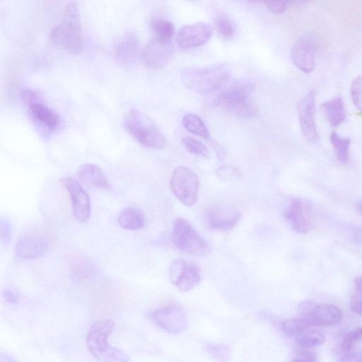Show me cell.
Listing matches in <instances>:
<instances>
[{"mask_svg": "<svg viewBox=\"0 0 362 362\" xmlns=\"http://www.w3.org/2000/svg\"><path fill=\"white\" fill-rule=\"evenodd\" d=\"M254 84L247 79L231 82L216 96V103L226 110L242 119H250L257 113L256 105L251 100Z\"/></svg>", "mask_w": 362, "mask_h": 362, "instance_id": "6da1fadb", "label": "cell"}, {"mask_svg": "<svg viewBox=\"0 0 362 362\" xmlns=\"http://www.w3.org/2000/svg\"><path fill=\"white\" fill-rule=\"evenodd\" d=\"M230 75L229 66L223 63L204 67H187L181 72L183 85L189 90L200 93H210L226 83Z\"/></svg>", "mask_w": 362, "mask_h": 362, "instance_id": "7a4b0ae2", "label": "cell"}, {"mask_svg": "<svg viewBox=\"0 0 362 362\" xmlns=\"http://www.w3.org/2000/svg\"><path fill=\"white\" fill-rule=\"evenodd\" d=\"M115 327L112 320H100L90 327L86 345L90 354L102 362H127L129 355L123 350L110 344L108 339Z\"/></svg>", "mask_w": 362, "mask_h": 362, "instance_id": "3957f363", "label": "cell"}, {"mask_svg": "<svg viewBox=\"0 0 362 362\" xmlns=\"http://www.w3.org/2000/svg\"><path fill=\"white\" fill-rule=\"evenodd\" d=\"M51 40L72 54L79 53L83 46L81 16L76 2L69 3L62 21L50 31Z\"/></svg>", "mask_w": 362, "mask_h": 362, "instance_id": "277c9868", "label": "cell"}, {"mask_svg": "<svg viewBox=\"0 0 362 362\" xmlns=\"http://www.w3.org/2000/svg\"><path fill=\"white\" fill-rule=\"evenodd\" d=\"M123 125L129 134L146 147L159 150L167 144L165 137L153 121L138 110L130 109L125 113Z\"/></svg>", "mask_w": 362, "mask_h": 362, "instance_id": "5b68a950", "label": "cell"}, {"mask_svg": "<svg viewBox=\"0 0 362 362\" xmlns=\"http://www.w3.org/2000/svg\"><path fill=\"white\" fill-rule=\"evenodd\" d=\"M171 240L175 246L183 252L197 257H207L211 247L184 218L177 217L173 224Z\"/></svg>", "mask_w": 362, "mask_h": 362, "instance_id": "8992f818", "label": "cell"}, {"mask_svg": "<svg viewBox=\"0 0 362 362\" xmlns=\"http://www.w3.org/2000/svg\"><path fill=\"white\" fill-rule=\"evenodd\" d=\"M170 187L175 197L183 204L194 205L199 195V179L196 173L185 166H178L173 172Z\"/></svg>", "mask_w": 362, "mask_h": 362, "instance_id": "52a82bcc", "label": "cell"}, {"mask_svg": "<svg viewBox=\"0 0 362 362\" xmlns=\"http://www.w3.org/2000/svg\"><path fill=\"white\" fill-rule=\"evenodd\" d=\"M300 316L304 317L311 327L315 326H332L339 323L342 318L341 310L330 303L314 304L312 301H304L299 305Z\"/></svg>", "mask_w": 362, "mask_h": 362, "instance_id": "ba28073f", "label": "cell"}, {"mask_svg": "<svg viewBox=\"0 0 362 362\" xmlns=\"http://www.w3.org/2000/svg\"><path fill=\"white\" fill-rule=\"evenodd\" d=\"M168 274L172 284L182 292H187L195 288L202 279L198 266L182 258H177L172 261L168 267Z\"/></svg>", "mask_w": 362, "mask_h": 362, "instance_id": "9c48e42d", "label": "cell"}, {"mask_svg": "<svg viewBox=\"0 0 362 362\" xmlns=\"http://www.w3.org/2000/svg\"><path fill=\"white\" fill-rule=\"evenodd\" d=\"M241 214L235 207L225 203L208 206L204 211L206 226L212 230L226 232L238 223Z\"/></svg>", "mask_w": 362, "mask_h": 362, "instance_id": "30bf717a", "label": "cell"}, {"mask_svg": "<svg viewBox=\"0 0 362 362\" xmlns=\"http://www.w3.org/2000/svg\"><path fill=\"white\" fill-rule=\"evenodd\" d=\"M147 317L156 326L171 334L183 332L187 325L184 313L175 305H167L151 310Z\"/></svg>", "mask_w": 362, "mask_h": 362, "instance_id": "8fae6325", "label": "cell"}, {"mask_svg": "<svg viewBox=\"0 0 362 362\" xmlns=\"http://www.w3.org/2000/svg\"><path fill=\"white\" fill-rule=\"evenodd\" d=\"M174 54L171 40L153 37L141 50V59L150 69H158L165 66Z\"/></svg>", "mask_w": 362, "mask_h": 362, "instance_id": "7c38bea8", "label": "cell"}, {"mask_svg": "<svg viewBox=\"0 0 362 362\" xmlns=\"http://www.w3.org/2000/svg\"><path fill=\"white\" fill-rule=\"evenodd\" d=\"M284 217L291 228L299 234H305L313 224V214L310 204L303 199H293L285 213Z\"/></svg>", "mask_w": 362, "mask_h": 362, "instance_id": "4fadbf2b", "label": "cell"}, {"mask_svg": "<svg viewBox=\"0 0 362 362\" xmlns=\"http://www.w3.org/2000/svg\"><path fill=\"white\" fill-rule=\"evenodd\" d=\"M315 99L316 90H310L298 105L300 129L303 136L310 144H316L319 139L315 122Z\"/></svg>", "mask_w": 362, "mask_h": 362, "instance_id": "5bb4252c", "label": "cell"}, {"mask_svg": "<svg viewBox=\"0 0 362 362\" xmlns=\"http://www.w3.org/2000/svg\"><path fill=\"white\" fill-rule=\"evenodd\" d=\"M60 182L69 192L74 218L78 223L86 222L90 214V204L88 194L81 184L72 177H62Z\"/></svg>", "mask_w": 362, "mask_h": 362, "instance_id": "9a60e30c", "label": "cell"}, {"mask_svg": "<svg viewBox=\"0 0 362 362\" xmlns=\"http://www.w3.org/2000/svg\"><path fill=\"white\" fill-rule=\"evenodd\" d=\"M212 33L211 26L205 23L183 25L177 33L176 43L183 50L198 47L209 40Z\"/></svg>", "mask_w": 362, "mask_h": 362, "instance_id": "2e32d148", "label": "cell"}, {"mask_svg": "<svg viewBox=\"0 0 362 362\" xmlns=\"http://www.w3.org/2000/svg\"><path fill=\"white\" fill-rule=\"evenodd\" d=\"M114 54L117 61L124 66L133 64L141 56L139 41L134 32H126L115 42Z\"/></svg>", "mask_w": 362, "mask_h": 362, "instance_id": "e0dca14e", "label": "cell"}, {"mask_svg": "<svg viewBox=\"0 0 362 362\" xmlns=\"http://www.w3.org/2000/svg\"><path fill=\"white\" fill-rule=\"evenodd\" d=\"M33 119L49 132H55L62 127L59 115L46 105L40 98L27 105Z\"/></svg>", "mask_w": 362, "mask_h": 362, "instance_id": "ac0fdd59", "label": "cell"}, {"mask_svg": "<svg viewBox=\"0 0 362 362\" xmlns=\"http://www.w3.org/2000/svg\"><path fill=\"white\" fill-rule=\"evenodd\" d=\"M291 57L295 66L304 73L312 72L315 67L314 46L306 36L299 37L293 45Z\"/></svg>", "mask_w": 362, "mask_h": 362, "instance_id": "d6986e66", "label": "cell"}, {"mask_svg": "<svg viewBox=\"0 0 362 362\" xmlns=\"http://www.w3.org/2000/svg\"><path fill=\"white\" fill-rule=\"evenodd\" d=\"M48 245V241L45 237L33 235H25L17 240L15 252L21 259H36L47 252Z\"/></svg>", "mask_w": 362, "mask_h": 362, "instance_id": "ffe728a7", "label": "cell"}, {"mask_svg": "<svg viewBox=\"0 0 362 362\" xmlns=\"http://www.w3.org/2000/svg\"><path fill=\"white\" fill-rule=\"evenodd\" d=\"M79 180L89 187L108 189L110 184L101 168L94 164L86 163L76 170Z\"/></svg>", "mask_w": 362, "mask_h": 362, "instance_id": "44dd1931", "label": "cell"}, {"mask_svg": "<svg viewBox=\"0 0 362 362\" xmlns=\"http://www.w3.org/2000/svg\"><path fill=\"white\" fill-rule=\"evenodd\" d=\"M322 109L327 120L333 127L339 126L345 120L344 105L340 97L325 102L322 105Z\"/></svg>", "mask_w": 362, "mask_h": 362, "instance_id": "7402d4cb", "label": "cell"}, {"mask_svg": "<svg viewBox=\"0 0 362 362\" xmlns=\"http://www.w3.org/2000/svg\"><path fill=\"white\" fill-rule=\"evenodd\" d=\"M119 226L126 230H138L145 225V217L137 208L127 207L122 209L118 215Z\"/></svg>", "mask_w": 362, "mask_h": 362, "instance_id": "603a6c76", "label": "cell"}, {"mask_svg": "<svg viewBox=\"0 0 362 362\" xmlns=\"http://www.w3.org/2000/svg\"><path fill=\"white\" fill-rule=\"evenodd\" d=\"M184 127L190 133L204 139L209 138V132L203 120L197 115L187 113L182 117Z\"/></svg>", "mask_w": 362, "mask_h": 362, "instance_id": "cb8c5ba5", "label": "cell"}, {"mask_svg": "<svg viewBox=\"0 0 362 362\" xmlns=\"http://www.w3.org/2000/svg\"><path fill=\"white\" fill-rule=\"evenodd\" d=\"M302 349H310L322 345L325 341V335L317 330L307 329L294 337Z\"/></svg>", "mask_w": 362, "mask_h": 362, "instance_id": "d4e9b609", "label": "cell"}, {"mask_svg": "<svg viewBox=\"0 0 362 362\" xmlns=\"http://www.w3.org/2000/svg\"><path fill=\"white\" fill-rule=\"evenodd\" d=\"M330 142L334 149L337 160L342 163H346L349 160L350 139L342 137L336 132L330 135Z\"/></svg>", "mask_w": 362, "mask_h": 362, "instance_id": "484cf974", "label": "cell"}, {"mask_svg": "<svg viewBox=\"0 0 362 362\" xmlns=\"http://www.w3.org/2000/svg\"><path fill=\"white\" fill-rule=\"evenodd\" d=\"M151 27L155 37L165 40H171L175 34L173 24L168 20L156 18L151 21Z\"/></svg>", "mask_w": 362, "mask_h": 362, "instance_id": "4316f807", "label": "cell"}, {"mask_svg": "<svg viewBox=\"0 0 362 362\" xmlns=\"http://www.w3.org/2000/svg\"><path fill=\"white\" fill-rule=\"evenodd\" d=\"M308 321L303 317L285 320L281 324L284 332L291 337H296L304 330L310 328Z\"/></svg>", "mask_w": 362, "mask_h": 362, "instance_id": "83f0119b", "label": "cell"}, {"mask_svg": "<svg viewBox=\"0 0 362 362\" xmlns=\"http://www.w3.org/2000/svg\"><path fill=\"white\" fill-rule=\"evenodd\" d=\"M205 347L207 354L217 362H228L230 359V351L226 345L208 343Z\"/></svg>", "mask_w": 362, "mask_h": 362, "instance_id": "f1b7e54d", "label": "cell"}, {"mask_svg": "<svg viewBox=\"0 0 362 362\" xmlns=\"http://www.w3.org/2000/svg\"><path fill=\"white\" fill-rule=\"evenodd\" d=\"M216 28L224 39L230 40L235 35V26L231 20L225 15H218L215 21Z\"/></svg>", "mask_w": 362, "mask_h": 362, "instance_id": "f546056e", "label": "cell"}, {"mask_svg": "<svg viewBox=\"0 0 362 362\" xmlns=\"http://www.w3.org/2000/svg\"><path fill=\"white\" fill-rule=\"evenodd\" d=\"M182 141L183 146L189 153L204 158L209 156V152L207 148L200 141L192 137L186 136L182 138Z\"/></svg>", "mask_w": 362, "mask_h": 362, "instance_id": "4dcf8cb0", "label": "cell"}, {"mask_svg": "<svg viewBox=\"0 0 362 362\" xmlns=\"http://www.w3.org/2000/svg\"><path fill=\"white\" fill-rule=\"evenodd\" d=\"M362 339V326L347 332L340 344V350L344 354L353 350L355 344Z\"/></svg>", "mask_w": 362, "mask_h": 362, "instance_id": "1f68e13d", "label": "cell"}, {"mask_svg": "<svg viewBox=\"0 0 362 362\" xmlns=\"http://www.w3.org/2000/svg\"><path fill=\"white\" fill-rule=\"evenodd\" d=\"M351 311L362 315V276H358L354 280V291L351 302Z\"/></svg>", "mask_w": 362, "mask_h": 362, "instance_id": "d6a6232c", "label": "cell"}, {"mask_svg": "<svg viewBox=\"0 0 362 362\" xmlns=\"http://www.w3.org/2000/svg\"><path fill=\"white\" fill-rule=\"evenodd\" d=\"M351 95L355 106L362 112V76L356 78L352 81Z\"/></svg>", "mask_w": 362, "mask_h": 362, "instance_id": "836d02e7", "label": "cell"}, {"mask_svg": "<svg viewBox=\"0 0 362 362\" xmlns=\"http://www.w3.org/2000/svg\"><path fill=\"white\" fill-rule=\"evenodd\" d=\"M217 177L223 181H232L240 177L239 170L233 166L223 165L216 169Z\"/></svg>", "mask_w": 362, "mask_h": 362, "instance_id": "e575fe53", "label": "cell"}, {"mask_svg": "<svg viewBox=\"0 0 362 362\" xmlns=\"http://www.w3.org/2000/svg\"><path fill=\"white\" fill-rule=\"evenodd\" d=\"M290 362H318V358L314 351L302 349Z\"/></svg>", "mask_w": 362, "mask_h": 362, "instance_id": "d590c367", "label": "cell"}, {"mask_svg": "<svg viewBox=\"0 0 362 362\" xmlns=\"http://www.w3.org/2000/svg\"><path fill=\"white\" fill-rule=\"evenodd\" d=\"M11 228L6 219L1 218L0 221V237L2 243L8 245L11 237Z\"/></svg>", "mask_w": 362, "mask_h": 362, "instance_id": "8d00e7d4", "label": "cell"}, {"mask_svg": "<svg viewBox=\"0 0 362 362\" xmlns=\"http://www.w3.org/2000/svg\"><path fill=\"white\" fill-rule=\"evenodd\" d=\"M267 9L275 14L284 13L288 8V2L286 1H266L264 2Z\"/></svg>", "mask_w": 362, "mask_h": 362, "instance_id": "74e56055", "label": "cell"}, {"mask_svg": "<svg viewBox=\"0 0 362 362\" xmlns=\"http://www.w3.org/2000/svg\"><path fill=\"white\" fill-rule=\"evenodd\" d=\"M337 362H362V351L351 350L344 353Z\"/></svg>", "mask_w": 362, "mask_h": 362, "instance_id": "f35d334b", "label": "cell"}, {"mask_svg": "<svg viewBox=\"0 0 362 362\" xmlns=\"http://www.w3.org/2000/svg\"><path fill=\"white\" fill-rule=\"evenodd\" d=\"M3 298L4 300L10 303H16L18 301V294L12 290L7 289L3 292Z\"/></svg>", "mask_w": 362, "mask_h": 362, "instance_id": "ab89813d", "label": "cell"}, {"mask_svg": "<svg viewBox=\"0 0 362 362\" xmlns=\"http://www.w3.org/2000/svg\"><path fill=\"white\" fill-rule=\"evenodd\" d=\"M353 240L356 245L362 246V226L355 229Z\"/></svg>", "mask_w": 362, "mask_h": 362, "instance_id": "60d3db41", "label": "cell"}, {"mask_svg": "<svg viewBox=\"0 0 362 362\" xmlns=\"http://www.w3.org/2000/svg\"><path fill=\"white\" fill-rule=\"evenodd\" d=\"M0 362H19L15 357L3 351L0 354Z\"/></svg>", "mask_w": 362, "mask_h": 362, "instance_id": "b9f144b4", "label": "cell"}, {"mask_svg": "<svg viewBox=\"0 0 362 362\" xmlns=\"http://www.w3.org/2000/svg\"><path fill=\"white\" fill-rule=\"evenodd\" d=\"M356 209L358 213L362 216V200L358 201L356 204Z\"/></svg>", "mask_w": 362, "mask_h": 362, "instance_id": "7bdbcfd3", "label": "cell"}]
</instances>
